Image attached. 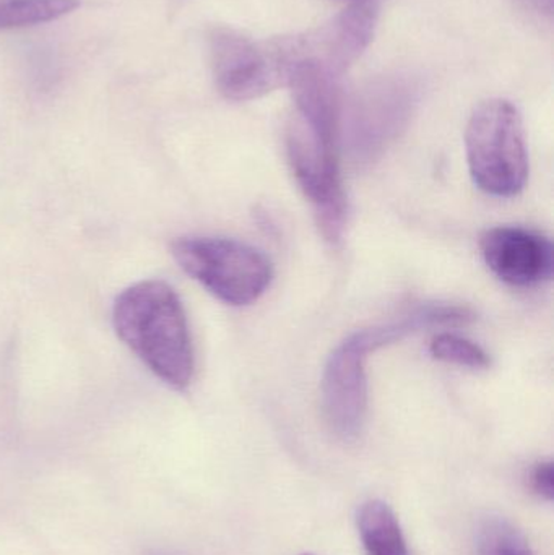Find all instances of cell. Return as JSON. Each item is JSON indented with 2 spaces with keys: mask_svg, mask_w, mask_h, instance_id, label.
Listing matches in <instances>:
<instances>
[{
  "mask_svg": "<svg viewBox=\"0 0 554 555\" xmlns=\"http://www.w3.org/2000/svg\"><path fill=\"white\" fill-rule=\"evenodd\" d=\"M471 319L472 313L462 307L431 304L394 322L351 333L328 356L322 375V410L332 433L351 442L363 430L368 413V354L412 333L433 326L459 325Z\"/></svg>",
  "mask_w": 554,
  "mask_h": 555,
  "instance_id": "6da1fadb",
  "label": "cell"
},
{
  "mask_svg": "<svg viewBox=\"0 0 554 555\" xmlns=\"http://www.w3.org/2000/svg\"><path fill=\"white\" fill-rule=\"evenodd\" d=\"M113 322L156 377L179 391L191 385L195 364L188 317L168 283L150 280L127 287L114 302Z\"/></svg>",
  "mask_w": 554,
  "mask_h": 555,
  "instance_id": "7a4b0ae2",
  "label": "cell"
},
{
  "mask_svg": "<svg viewBox=\"0 0 554 555\" xmlns=\"http://www.w3.org/2000/svg\"><path fill=\"white\" fill-rule=\"evenodd\" d=\"M468 171L485 194L519 195L529 179V152L523 116L511 101H484L465 130Z\"/></svg>",
  "mask_w": 554,
  "mask_h": 555,
  "instance_id": "3957f363",
  "label": "cell"
},
{
  "mask_svg": "<svg viewBox=\"0 0 554 555\" xmlns=\"http://www.w3.org/2000/svg\"><path fill=\"white\" fill-rule=\"evenodd\" d=\"M340 130L293 113L286 127V155L293 175L318 217L325 240L338 243L348 220V201L338 163Z\"/></svg>",
  "mask_w": 554,
  "mask_h": 555,
  "instance_id": "277c9868",
  "label": "cell"
},
{
  "mask_svg": "<svg viewBox=\"0 0 554 555\" xmlns=\"http://www.w3.org/2000/svg\"><path fill=\"white\" fill-rule=\"evenodd\" d=\"M171 253L189 276L230 306L256 302L272 283L273 267L269 257L241 241L179 237L172 243Z\"/></svg>",
  "mask_w": 554,
  "mask_h": 555,
  "instance_id": "5b68a950",
  "label": "cell"
},
{
  "mask_svg": "<svg viewBox=\"0 0 554 555\" xmlns=\"http://www.w3.org/2000/svg\"><path fill=\"white\" fill-rule=\"evenodd\" d=\"M420 100L418 81L405 74L373 78L348 104L345 142L358 163L379 158L409 126Z\"/></svg>",
  "mask_w": 554,
  "mask_h": 555,
  "instance_id": "8992f818",
  "label": "cell"
},
{
  "mask_svg": "<svg viewBox=\"0 0 554 555\" xmlns=\"http://www.w3.org/2000/svg\"><path fill=\"white\" fill-rule=\"evenodd\" d=\"M208 51L215 83L228 100H256L282 87L270 64L266 41L217 28L208 36Z\"/></svg>",
  "mask_w": 554,
  "mask_h": 555,
  "instance_id": "52a82bcc",
  "label": "cell"
},
{
  "mask_svg": "<svg viewBox=\"0 0 554 555\" xmlns=\"http://www.w3.org/2000/svg\"><path fill=\"white\" fill-rule=\"evenodd\" d=\"M480 250L490 272L510 286L533 287L552 280L553 244L537 231L491 228L481 236Z\"/></svg>",
  "mask_w": 554,
  "mask_h": 555,
  "instance_id": "ba28073f",
  "label": "cell"
},
{
  "mask_svg": "<svg viewBox=\"0 0 554 555\" xmlns=\"http://www.w3.org/2000/svg\"><path fill=\"white\" fill-rule=\"evenodd\" d=\"M358 530L368 555H410L399 520L384 502L370 501L360 508Z\"/></svg>",
  "mask_w": 554,
  "mask_h": 555,
  "instance_id": "9c48e42d",
  "label": "cell"
},
{
  "mask_svg": "<svg viewBox=\"0 0 554 555\" xmlns=\"http://www.w3.org/2000/svg\"><path fill=\"white\" fill-rule=\"evenodd\" d=\"M80 0H0V29L26 28L70 15Z\"/></svg>",
  "mask_w": 554,
  "mask_h": 555,
  "instance_id": "30bf717a",
  "label": "cell"
},
{
  "mask_svg": "<svg viewBox=\"0 0 554 555\" xmlns=\"http://www.w3.org/2000/svg\"><path fill=\"white\" fill-rule=\"evenodd\" d=\"M475 555H533V551L516 525L490 515L478 525Z\"/></svg>",
  "mask_w": 554,
  "mask_h": 555,
  "instance_id": "8fae6325",
  "label": "cell"
},
{
  "mask_svg": "<svg viewBox=\"0 0 554 555\" xmlns=\"http://www.w3.org/2000/svg\"><path fill=\"white\" fill-rule=\"evenodd\" d=\"M429 352L438 361L461 365V367L477 369V371L488 369L491 364L490 356L481 346L454 333L436 335L429 345Z\"/></svg>",
  "mask_w": 554,
  "mask_h": 555,
  "instance_id": "7c38bea8",
  "label": "cell"
},
{
  "mask_svg": "<svg viewBox=\"0 0 554 555\" xmlns=\"http://www.w3.org/2000/svg\"><path fill=\"white\" fill-rule=\"evenodd\" d=\"M530 488L545 501L554 498V469L552 462H540L533 466L529 476Z\"/></svg>",
  "mask_w": 554,
  "mask_h": 555,
  "instance_id": "4fadbf2b",
  "label": "cell"
},
{
  "mask_svg": "<svg viewBox=\"0 0 554 555\" xmlns=\"http://www.w3.org/2000/svg\"><path fill=\"white\" fill-rule=\"evenodd\" d=\"M519 3L524 9L530 10L532 13H537L539 16L552 18L553 0H519Z\"/></svg>",
  "mask_w": 554,
  "mask_h": 555,
  "instance_id": "5bb4252c",
  "label": "cell"
},
{
  "mask_svg": "<svg viewBox=\"0 0 554 555\" xmlns=\"http://www.w3.org/2000/svg\"><path fill=\"white\" fill-rule=\"evenodd\" d=\"M357 2H363V0H357Z\"/></svg>",
  "mask_w": 554,
  "mask_h": 555,
  "instance_id": "9a60e30c",
  "label": "cell"
},
{
  "mask_svg": "<svg viewBox=\"0 0 554 555\" xmlns=\"http://www.w3.org/2000/svg\"><path fill=\"white\" fill-rule=\"evenodd\" d=\"M306 555H311V554H306Z\"/></svg>",
  "mask_w": 554,
  "mask_h": 555,
  "instance_id": "2e32d148",
  "label": "cell"
}]
</instances>
